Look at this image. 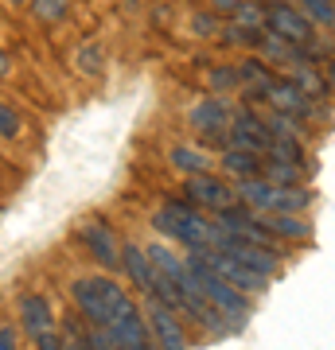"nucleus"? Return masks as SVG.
Listing matches in <instances>:
<instances>
[{
	"label": "nucleus",
	"instance_id": "nucleus-1",
	"mask_svg": "<svg viewBox=\"0 0 335 350\" xmlns=\"http://www.w3.org/2000/svg\"><path fill=\"white\" fill-rule=\"evenodd\" d=\"M66 296H71V308H75L90 327H110L117 323L125 312H133L137 300L129 296V288L121 280H113V276H75L71 284H66Z\"/></svg>",
	"mask_w": 335,
	"mask_h": 350
},
{
	"label": "nucleus",
	"instance_id": "nucleus-2",
	"mask_svg": "<svg viewBox=\"0 0 335 350\" xmlns=\"http://www.w3.org/2000/svg\"><path fill=\"white\" fill-rule=\"evenodd\" d=\"M152 226L164 238H172L175 245H184V250H214V238H219L214 214L199 211L195 202L187 199H168L160 211L152 214Z\"/></svg>",
	"mask_w": 335,
	"mask_h": 350
},
{
	"label": "nucleus",
	"instance_id": "nucleus-3",
	"mask_svg": "<svg viewBox=\"0 0 335 350\" xmlns=\"http://www.w3.org/2000/svg\"><path fill=\"white\" fill-rule=\"evenodd\" d=\"M184 261H187V273H191V280H195V292H199V296H207V300H211L234 327L246 323V315L253 312V300H249L246 292H238L234 284H226L223 276H219L211 265L203 261V253H199V250H187Z\"/></svg>",
	"mask_w": 335,
	"mask_h": 350
},
{
	"label": "nucleus",
	"instance_id": "nucleus-4",
	"mask_svg": "<svg viewBox=\"0 0 335 350\" xmlns=\"http://www.w3.org/2000/svg\"><path fill=\"white\" fill-rule=\"evenodd\" d=\"M234 191H238V199L258 214H281V211L300 214L308 206V191L300 187V183H273V179H265V175L234 179Z\"/></svg>",
	"mask_w": 335,
	"mask_h": 350
},
{
	"label": "nucleus",
	"instance_id": "nucleus-5",
	"mask_svg": "<svg viewBox=\"0 0 335 350\" xmlns=\"http://www.w3.org/2000/svg\"><path fill=\"white\" fill-rule=\"evenodd\" d=\"M75 241L106 269V273H121V245L125 241L117 238L113 222H106V218H86V222L75 230Z\"/></svg>",
	"mask_w": 335,
	"mask_h": 350
},
{
	"label": "nucleus",
	"instance_id": "nucleus-6",
	"mask_svg": "<svg viewBox=\"0 0 335 350\" xmlns=\"http://www.w3.org/2000/svg\"><path fill=\"white\" fill-rule=\"evenodd\" d=\"M145 319H149V331H152V342L164 350H184L191 347L187 342V331H184V315L168 308L164 300L156 296H145Z\"/></svg>",
	"mask_w": 335,
	"mask_h": 350
},
{
	"label": "nucleus",
	"instance_id": "nucleus-7",
	"mask_svg": "<svg viewBox=\"0 0 335 350\" xmlns=\"http://www.w3.org/2000/svg\"><path fill=\"white\" fill-rule=\"evenodd\" d=\"M226 148H246V152H261L265 156V148H269V125H265V117L253 113V101L234 109L230 133H226Z\"/></svg>",
	"mask_w": 335,
	"mask_h": 350
},
{
	"label": "nucleus",
	"instance_id": "nucleus-8",
	"mask_svg": "<svg viewBox=\"0 0 335 350\" xmlns=\"http://www.w3.org/2000/svg\"><path fill=\"white\" fill-rule=\"evenodd\" d=\"M187 202H195L199 211H207V214H219L223 206H230V202H238V191L226 183L223 175H211V172H195V175H187Z\"/></svg>",
	"mask_w": 335,
	"mask_h": 350
},
{
	"label": "nucleus",
	"instance_id": "nucleus-9",
	"mask_svg": "<svg viewBox=\"0 0 335 350\" xmlns=\"http://www.w3.org/2000/svg\"><path fill=\"white\" fill-rule=\"evenodd\" d=\"M16 315H20V331L32 342L43 338L47 331H59V315H55V304H51L47 292H24L16 300Z\"/></svg>",
	"mask_w": 335,
	"mask_h": 350
},
{
	"label": "nucleus",
	"instance_id": "nucleus-10",
	"mask_svg": "<svg viewBox=\"0 0 335 350\" xmlns=\"http://www.w3.org/2000/svg\"><path fill=\"white\" fill-rule=\"evenodd\" d=\"M230 117H234V109H230V105L219 98V94H214V98H203V101H199L187 121H191V129H195L199 137L207 140V144H226Z\"/></svg>",
	"mask_w": 335,
	"mask_h": 350
},
{
	"label": "nucleus",
	"instance_id": "nucleus-11",
	"mask_svg": "<svg viewBox=\"0 0 335 350\" xmlns=\"http://www.w3.org/2000/svg\"><path fill=\"white\" fill-rule=\"evenodd\" d=\"M265 31H273V36L288 39L293 47H304V43H312V20L300 8H293V4H265Z\"/></svg>",
	"mask_w": 335,
	"mask_h": 350
},
{
	"label": "nucleus",
	"instance_id": "nucleus-12",
	"mask_svg": "<svg viewBox=\"0 0 335 350\" xmlns=\"http://www.w3.org/2000/svg\"><path fill=\"white\" fill-rule=\"evenodd\" d=\"M199 253H203V261L211 265V269L223 276L226 284H234L238 292H246V296H258V292H265V288H269V276L253 273L249 265L234 261V257H226V253H219V250H199Z\"/></svg>",
	"mask_w": 335,
	"mask_h": 350
},
{
	"label": "nucleus",
	"instance_id": "nucleus-13",
	"mask_svg": "<svg viewBox=\"0 0 335 350\" xmlns=\"http://www.w3.org/2000/svg\"><path fill=\"white\" fill-rule=\"evenodd\" d=\"M110 331H113V347H121V350H149V347H156V342H152V331H149V319H145L140 308L125 312L117 323H110Z\"/></svg>",
	"mask_w": 335,
	"mask_h": 350
},
{
	"label": "nucleus",
	"instance_id": "nucleus-14",
	"mask_svg": "<svg viewBox=\"0 0 335 350\" xmlns=\"http://www.w3.org/2000/svg\"><path fill=\"white\" fill-rule=\"evenodd\" d=\"M121 273L129 276V284L137 288V292H149V288L156 284L160 269L152 265L149 250H140V245H133V241H125L121 245Z\"/></svg>",
	"mask_w": 335,
	"mask_h": 350
},
{
	"label": "nucleus",
	"instance_id": "nucleus-15",
	"mask_svg": "<svg viewBox=\"0 0 335 350\" xmlns=\"http://www.w3.org/2000/svg\"><path fill=\"white\" fill-rule=\"evenodd\" d=\"M265 101H269V109L293 113V117H308L312 113V98L293 82V78H273L269 90H265Z\"/></svg>",
	"mask_w": 335,
	"mask_h": 350
},
{
	"label": "nucleus",
	"instance_id": "nucleus-16",
	"mask_svg": "<svg viewBox=\"0 0 335 350\" xmlns=\"http://www.w3.org/2000/svg\"><path fill=\"white\" fill-rule=\"evenodd\" d=\"M219 167H223L230 179H246V175H261V152H246V148H226L219 156Z\"/></svg>",
	"mask_w": 335,
	"mask_h": 350
},
{
	"label": "nucleus",
	"instance_id": "nucleus-17",
	"mask_svg": "<svg viewBox=\"0 0 335 350\" xmlns=\"http://www.w3.org/2000/svg\"><path fill=\"white\" fill-rule=\"evenodd\" d=\"M168 163H172L175 172H184V175L211 172V156H207L203 148H191V144H175V148L168 152Z\"/></svg>",
	"mask_w": 335,
	"mask_h": 350
},
{
	"label": "nucleus",
	"instance_id": "nucleus-18",
	"mask_svg": "<svg viewBox=\"0 0 335 350\" xmlns=\"http://www.w3.org/2000/svg\"><path fill=\"white\" fill-rule=\"evenodd\" d=\"M261 222L269 226L277 238H285V241L308 238V222H304L300 214H288V211H281V214H261Z\"/></svg>",
	"mask_w": 335,
	"mask_h": 350
},
{
	"label": "nucleus",
	"instance_id": "nucleus-19",
	"mask_svg": "<svg viewBox=\"0 0 335 350\" xmlns=\"http://www.w3.org/2000/svg\"><path fill=\"white\" fill-rule=\"evenodd\" d=\"M27 8H32V16H36L43 27H55V24H62V20H66V12H71V0H32Z\"/></svg>",
	"mask_w": 335,
	"mask_h": 350
},
{
	"label": "nucleus",
	"instance_id": "nucleus-20",
	"mask_svg": "<svg viewBox=\"0 0 335 350\" xmlns=\"http://www.w3.org/2000/svg\"><path fill=\"white\" fill-rule=\"evenodd\" d=\"M261 175H265V179H273V183H300V163L261 156Z\"/></svg>",
	"mask_w": 335,
	"mask_h": 350
},
{
	"label": "nucleus",
	"instance_id": "nucleus-21",
	"mask_svg": "<svg viewBox=\"0 0 335 350\" xmlns=\"http://www.w3.org/2000/svg\"><path fill=\"white\" fill-rule=\"evenodd\" d=\"M265 156H273V160H288V163H300L304 160V144L300 137H269V148Z\"/></svg>",
	"mask_w": 335,
	"mask_h": 350
},
{
	"label": "nucleus",
	"instance_id": "nucleus-22",
	"mask_svg": "<svg viewBox=\"0 0 335 350\" xmlns=\"http://www.w3.org/2000/svg\"><path fill=\"white\" fill-rule=\"evenodd\" d=\"M59 335H62V350L82 347V338H86V319H82L78 312L62 315V319H59Z\"/></svg>",
	"mask_w": 335,
	"mask_h": 350
},
{
	"label": "nucleus",
	"instance_id": "nucleus-23",
	"mask_svg": "<svg viewBox=\"0 0 335 350\" xmlns=\"http://www.w3.org/2000/svg\"><path fill=\"white\" fill-rule=\"evenodd\" d=\"M288 78H293V82H297V86L304 90V94H308L312 101L323 98V78L316 75L312 66H304V63H297V59H293V75H288Z\"/></svg>",
	"mask_w": 335,
	"mask_h": 350
},
{
	"label": "nucleus",
	"instance_id": "nucleus-24",
	"mask_svg": "<svg viewBox=\"0 0 335 350\" xmlns=\"http://www.w3.org/2000/svg\"><path fill=\"white\" fill-rule=\"evenodd\" d=\"M219 36H223V43L226 47H258V39H261V31L258 27H246V24H226L223 31H219Z\"/></svg>",
	"mask_w": 335,
	"mask_h": 350
},
{
	"label": "nucleus",
	"instance_id": "nucleus-25",
	"mask_svg": "<svg viewBox=\"0 0 335 350\" xmlns=\"http://www.w3.org/2000/svg\"><path fill=\"white\" fill-rule=\"evenodd\" d=\"M24 137V113L12 109L8 101H0V140H20Z\"/></svg>",
	"mask_w": 335,
	"mask_h": 350
},
{
	"label": "nucleus",
	"instance_id": "nucleus-26",
	"mask_svg": "<svg viewBox=\"0 0 335 350\" xmlns=\"http://www.w3.org/2000/svg\"><path fill=\"white\" fill-rule=\"evenodd\" d=\"M300 12L308 16L312 24L335 27V0H300Z\"/></svg>",
	"mask_w": 335,
	"mask_h": 350
},
{
	"label": "nucleus",
	"instance_id": "nucleus-27",
	"mask_svg": "<svg viewBox=\"0 0 335 350\" xmlns=\"http://www.w3.org/2000/svg\"><path fill=\"white\" fill-rule=\"evenodd\" d=\"M234 20L246 27H258V31H265V4L261 0H242L234 8Z\"/></svg>",
	"mask_w": 335,
	"mask_h": 350
},
{
	"label": "nucleus",
	"instance_id": "nucleus-28",
	"mask_svg": "<svg viewBox=\"0 0 335 350\" xmlns=\"http://www.w3.org/2000/svg\"><path fill=\"white\" fill-rule=\"evenodd\" d=\"M101 63H106V55H101V47H94V43H86V47H78L75 55V66L82 70V75H101Z\"/></svg>",
	"mask_w": 335,
	"mask_h": 350
},
{
	"label": "nucleus",
	"instance_id": "nucleus-29",
	"mask_svg": "<svg viewBox=\"0 0 335 350\" xmlns=\"http://www.w3.org/2000/svg\"><path fill=\"white\" fill-rule=\"evenodd\" d=\"M191 31H195L199 39L219 36V12H195L191 16Z\"/></svg>",
	"mask_w": 335,
	"mask_h": 350
},
{
	"label": "nucleus",
	"instance_id": "nucleus-30",
	"mask_svg": "<svg viewBox=\"0 0 335 350\" xmlns=\"http://www.w3.org/2000/svg\"><path fill=\"white\" fill-rule=\"evenodd\" d=\"M211 86L214 90H238V70L234 66H214L211 70Z\"/></svg>",
	"mask_w": 335,
	"mask_h": 350
},
{
	"label": "nucleus",
	"instance_id": "nucleus-31",
	"mask_svg": "<svg viewBox=\"0 0 335 350\" xmlns=\"http://www.w3.org/2000/svg\"><path fill=\"white\" fill-rule=\"evenodd\" d=\"M16 347H20V331L0 323V350H16Z\"/></svg>",
	"mask_w": 335,
	"mask_h": 350
},
{
	"label": "nucleus",
	"instance_id": "nucleus-32",
	"mask_svg": "<svg viewBox=\"0 0 335 350\" xmlns=\"http://www.w3.org/2000/svg\"><path fill=\"white\" fill-rule=\"evenodd\" d=\"M238 4H242V0H211V12H219V16H223V12H234Z\"/></svg>",
	"mask_w": 335,
	"mask_h": 350
},
{
	"label": "nucleus",
	"instance_id": "nucleus-33",
	"mask_svg": "<svg viewBox=\"0 0 335 350\" xmlns=\"http://www.w3.org/2000/svg\"><path fill=\"white\" fill-rule=\"evenodd\" d=\"M8 70H12V59H8V55L0 51V78H8Z\"/></svg>",
	"mask_w": 335,
	"mask_h": 350
},
{
	"label": "nucleus",
	"instance_id": "nucleus-34",
	"mask_svg": "<svg viewBox=\"0 0 335 350\" xmlns=\"http://www.w3.org/2000/svg\"><path fill=\"white\" fill-rule=\"evenodd\" d=\"M12 4H32V0H12Z\"/></svg>",
	"mask_w": 335,
	"mask_h": 350
},
{
	"label": "nucleus",
	"instance_id": "nucleus-35",
	"mask_svg": "<svg viewBox=\"0 0 335 350\" xmlns=\"http://www.w3.org/2000/svg\"><path fill=\"white\" fill-rule=\"evenodd\" d=\"M332 82H335V63H332Z\"/></svg>",
	"mask_w": 335,
	"mask_h": 350
}]
</instances>
